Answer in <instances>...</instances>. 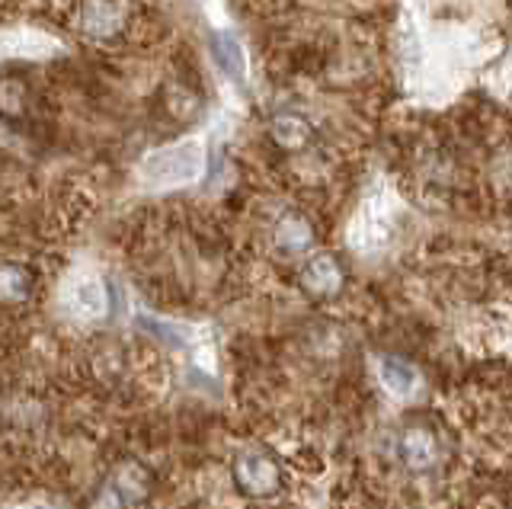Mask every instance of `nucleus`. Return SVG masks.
Returning <instances> with one entry per match:
<instances>
[{"label":"nucleus","mask_w":512,"mask_h":509,"mask_svg":"<svg viewBox=\"0 0 512 509\" xmlns=\"http://www.w3.org/2000/svg\"><path fill=\"white\" fill-rule=\"evenodd\" d=\"M269 241H272V250L285 260L314 257L311 250L317 244V228L301 209H282L269 228Z\"/></svg>","instance_id":"nucleus-3"},{"label":"nucleus","mask_w":512,"mask_h":509,"mask_svg":"<svg viewBox=\"0 0 512 509\" xmlns=\"http://www.w3.org/2000/svg\"><path fill=\"white\" fill-rule=\"evenodd\" d=\"M231 477H234V487L244 493V497L260 500V503L276 500L288 487L285 461L272 449H263V445H250V449L237 452L231 465Z\"/></svg>","instance_id":"nucleus-1"},{"label":"nucleus","mask_w":512,"mask_h":509,"mask_svg":"<svg viewBox=\"0 0 512 509\" xmlns=\"http://www.w3.org/2000/svg\"><path fill=\"white\" fill-rule=\"evenodd\" d=\"M212 45H215V58H218V65L228 71L231 77H244V52H240V45H237V39L234 36H215L212 39Z\"/></svg>","instance_id":"nucleus-11"},{"label":"nucleus","mask_w":512,"mask_h":509,"mask_svg":"<svg viewBox=\"0 0 512 509\" xmlns=\"http://www.w3.org/2000/svg\"><path fill=\"white\" fill-rule=\"evenodd\" d=\"M74 308L80 317H100L106 311V292H103V285L100 282H77V289H74Z\"/></svg>","instance_id":"nucleus-10"},{"label":"nucleus","mask_w":512,"mask_h":509,"mask_svg":"<svg viewBox=\"0 0 512 509\" xmlns=\"http://www.w3.org/2000/svg\"><path fill=\"white\" fill-rule=\"evenodd\" d=\"M144 177L154 183H186L192 177H199L202 170V148L196 141H186V145H173L164 151H154L148 161H144Z\"/></svg>","instance_id":"nucleus-4"},{"label":"nucleus","mask_w":512,"mask_h":509,"mask_svg":"<svg viewBox=\"0 0 512 509\" xmlns=\"http://www.w3.org/2000/svg\"><path fill=\"white\" fill-rule=\"evenodd\" d=\"M298 285L311 301H333L340 298L346 285V269L333 253H314V257L301 263Z\"/></svg>","instance_id":"nucleus-5"},{"label":"nucleus","mask_w":512,"mask_h":509,"mask_svg":"<svg viewBox=\"0 0 512 509\" xmlns=\"http://www.w3.org/2000/svg\"><path fill=\"white\" fill-rule=\"evenodd\" d=\"M29 289H32V276H29L26 266L0 263V301H7V305H20V301H26Z\"/></svg>","instance_id":"nucleus-8"},{"label":"nucleus","mask_w":512,"mask_h":509,"mask_svg":"<svg viewBox=\"0 0 512 509\" xmlns=\"http://www.w3.org/2000/svg\"><path fill=\"white\" fill-rule=\"evenodd\" d=\"M394 458L410 477H426L442 465V439L426 423H407L394 436Z\"/></svg>","instance_id":"nucleus-2"},{"label":"nucleus","mask_w":512,"mask_h":509,"mask_svg":"<svg viewBox=\"0 0 512 509\" xmlns=\"http://www.w3.org/2000/svg\"><path fill=\"white\" fill-rule=\"evenodd\" d=\"M128 17H132V7L125 4H84L77 7V26L80 33H87L90 39H112L119 36Z\"/></svg>","instance_id":"nucleus-6"},{"label":"nucleus","mask_w":512,"mask_h":509,"mask_svg":"<svg viewBox=\"0 0 512 509\" xmlns=\"http://www.w3.org/2000/svg\"><path fill=\"white\" fill-rule=\"evenodd\" d=\"M378 375L384 381V388L397 397H407L416 388V372L413 365H407L404 359H394V356H384L378 365Z\"/></svg>","instance_id":"nucleus-9"},{"label":"nucleus","mask_w":512,"mask_h":509,"mask_svg":"<svg viewBox=\"0 0 512 509\" xmlns=\"http://www.w3.org/2000/svg\"><path fill=\"white\" fill-rule=\"evenodd\" d=\"M269 141L285 154H301L314 145V122L308 116L295 113V109H285V113L272 116Z\"/></svg>","instance_id":"nucleus-7"}]
</instances>
